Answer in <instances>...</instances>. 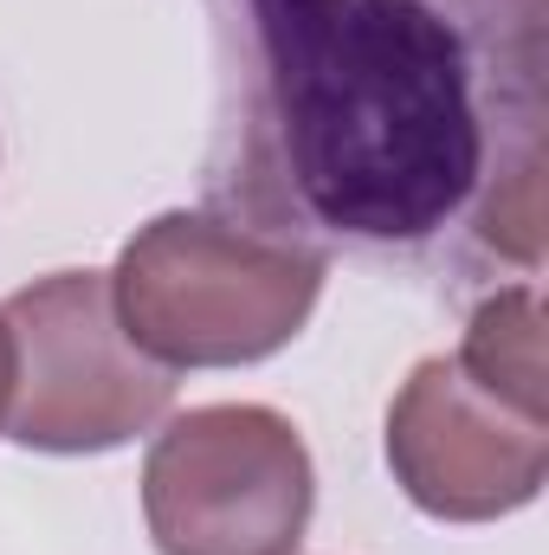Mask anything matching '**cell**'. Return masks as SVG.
Masks as SVG:
<instances>
[{
  "label": "cell",
  "mask_w": 549,
  "mask_h": 555,
  "mask_svg": "<svg viewBox=\"0 0 549 555\" xmlns=\"http://www.w3.org/2000/svg\"><path fill=\"white\" fill-rule=\"evenodd\" d=\"M7 408H13V330L0 317V426H7Z\"/></svg>",
  "instance_id": "7"
},
{
  "label": "cell",
  "mask_w": 549,
  "mask_h": 555,
  "mask_svg": "<svg viewBox=\"0 0 549 555\" xmlns=\"http://www.w3.org/2000/svg\"><path fill=\"white\" fill-rule=\"evenodd\" d=\"M13 330L7 439L26 452H111L175 408V375L149 362L117 323L111 272L33 278L0 304Z\"/></svg>",
  "instance_id": "3"
},
{
  "label": "cell",
  "mask_w": 549,
  "mask_h": 555,
  "mask_svg": "<svg viewBox=\"0 0 549 555\" xmlns=\"http://www.w3.org/2000/svg\"><path fill=\"white\" fill-rule=\"evenodd\" d=\"M388 465L426 517L491 524L544 491L549 420L478 388L452 356H433L388 408Z\"/></svg>",
  "instance_id": "5"
},
{
  "label": "cell",
  "mask_w": 549,
  "mask_h": 555,
  "mask_svg": "<svg viewBox=\"0 0 549 555\" xmlns=\"http://www.w3.org/2000/svg\"><path fill=\"white\" fill-rule=\"evenodd\" d=\"M207 207L323 266H544L549 0H207Z\"/></svg>",
  "instance_id": "1"
},
{
  "label": "cell",
  "mask_w": 549,
  "mask_h": 555,
  "mask_svg": "<svg viewBox=\"0 0 549 555\" xmlns=\"http://www.w3.org/2000/svg\"><path fill=\"white\" fill-rule=\"evenodd\" d=\"M478 388L505 395L511 408L549 420V382H544V297L537 284H511L472 310L465 349L452 356Z\"/></svg>",
  "instance_id": "6"
},
{
  "label": "cell",
  "mask_w": 549,
  "mask_h": 555,
  "mask_svg": "<svg viewBox=\"0 0 549 555\" xmlns=\"http://www.w3.org/2000/svg\"><path fill=\"white\" fill-rule=\"evenodd\" d=\"M310 511V446L272 408H194L142 459V517L162 555H291Z\"/></svg>",
  "instance_id": "4"
},
{
  "label": "cell",
  "mask_w": 549,
  "mask_h": 555,
  "mask_svg": "<svg viewBox=\"0 0 549 555\" xmlns=\"http://www.w3.org/2000/svg\"><path fill=\"white\" fill-rule=\"evenodd\" d=\"M323 259L220 214H162L124 246L111 304L149 362L246 369L278 356L323 297Z\"/></svg>",
  "instance_id": "2"
}]
</instances>
